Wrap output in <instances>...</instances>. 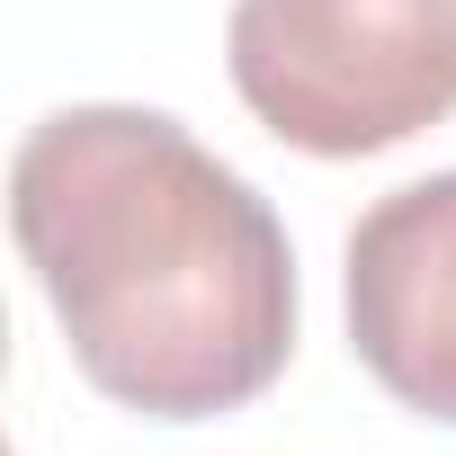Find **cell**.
<instances>
[{
    "instance_id": "cell-1",
    "label": "cell",
    "mask_w": 456,
    "mask_h": 456,
    "mask_svg": "<svg viewBox=\"0 0 456 456\" xmlns=\"http://www.w3.org/2000/svg\"><path fill=\"white\" fill-rule=\"evenodd\" d=\"M10 233L72 367L143 420L242 411L296 358L287 224L161 108L37 117L10 161Z\"/></svg>"
},
{
    "instance_id": "cell-2",
    "label": "cell",
    "mask_w": 456,
    "mask_h": 456,
    "mask_svg": "<svg viewBox=\"0 0 456 456\" xmlns=\"http://www.w3.org/2000/svg\"><path fill=\"white\" fill-rule=\"evenodd\" d=\"M224 72L278 143L367 161L456 117V0H233Z\"/></svg>"
},
{
    "instance_id": "cell-3",
    "label": "cell",
    "mask_w": 456,
    "mask_h": 456,
    "mask_svg": "<svg viewBox=\"0 0 456 456\" xmlns=\"http://www.w3.org/2000/svg\"><path fill=\"white\" fill-rule=\"evenodd\" d=\"M349 349L403 411L456 429V170H429L358 215Z\"/></svg>"
}]
</instances>
